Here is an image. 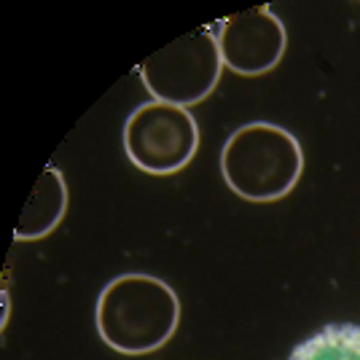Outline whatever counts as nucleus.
Masks as SVG:
<instances>
[{"label": "nucleus", "instance_id": "nucleus-2", "mask_svg": "<svg viewBox=\"0 0 360 360\" xmlns=\"http://www.w3.org/2000/svg\"><path fill=\"white\" fill-rule=\"evenodd\" d=\"M304 172V150L293 132L271 121L237 127L221 148L226 186L248 202H277L288 196Z\"/></svg>", "mask_w": 360, "mask_h": 360}, {"label": "nucleus", "instance_id": "nucleus-7", "mask_svg": "<svg viewBox=\"0 0 360 360\" xmlns=\"http://www.w3.org/2000/svg\"><path fill=\"white\" fill-rule=\"evenodd\" d=\"M288 360H360V323H328L290 349Z\"/></svg>", "mask_w": 360, "mask_h": 360}, {"label": "nucleus", "instance_id": "nucleus-1", "mask_svg": "<svg viewBox=\"0 0 360 360\" xmlns=\"http://www.w3.org/2000/svg\"><path fill=\"white\" fill-rule=\"evenodd\" d=\"M180 299L162 277L127 271L108 283L94 307L100 339L121 355H148L175 336Z\"/></svg>", "mask_w": 360, "mask_h": 360}, {"label": "nucleus", "instance_id": "nucleus-6", "mask_svg": "<svg viewBox=\"0 0 360 360\" xmlns=\"http://www.w3.org/2000/svg\"><path fill=\"white\" fill-rule=\"evenodd\" d=\"M68 212V183L57 167H46L19 215L14 237L22 242L44 240L62 224Z\"/></svg>", "mask_w": 360, "mask_h": 360}, {"label": "nucleus", "instance_id": "nucleus-4", "mask_svg": "<svg viewBox=\"0 0 360 360\" xmlns=\"http://www.w3.org/2000/svg\"><path fill=\"white\" fill-rule=\"evenodd\" d=\"M199 150V124L188 108L148 100L124 124V153L146 175H175Z\"/></svg>", "mask_w": 360, "mask_h": 360}, {"label": "nucleus", "instance_id": "nucleus-3", "mask_svg": "<svg viewBox=\"0 0 360 360\" xmlns=\"http://www.w3.org/2000/svg\"><path fill=\"white\" fill-rule=\"evenodd\" d=\"M221 73L224 60L212 27H199L180 35L178 41L153 51L137 68V75L150 100L188 110L210 97L221 81Z\"/></svg>", "mask_w": 360, "mask_h": 360}, {"label": "nucleus", "instance_id": "nucleus-5", "mask_svg": "<svg viewBox=\"0 0 360 360\" xmlns=\"http://www.w3.org/2000/svg\"><path fill=\"white\" fill-rule=\"evenodd\" d=\"M215 41L224 68L255 78L274 70L285 57L288 32L283 19L269 6H255L226 16L215 27Z\"/></svg>", "mask_w": 360, "mask_h": 360}]
</instances>
